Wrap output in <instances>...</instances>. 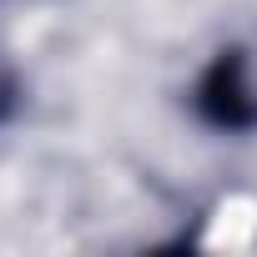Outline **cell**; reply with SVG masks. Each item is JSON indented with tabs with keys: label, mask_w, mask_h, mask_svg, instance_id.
Segmentation results:
<instances>
[{
	"label": "cell",
	"mask_w": 257,
	"mask_h": 257,
	"mask_svg": "<svg viewBox=\"0 0 257 257\" xmlns=\"http://www.w3.org/2000/svg\"><path fill=\"white\" fill-rule=\"evenodd\" d=\"M192 116L222 137L257 132V76H252L247 46H222L202 66V76L192 81Z\"/></svg>",
	"instance_id": "cell-1"
},
{
	"label": "cell",
	"mask_w": 257,
	"mask_h": 257,
	"mask_svg": "<svg viewBox=\"0 0 257 257\" xmlns=\"http://www.w3.org/2000/svg\"><path fill=\"white\" fill-rule=\"evenodd\" d=\"M21 101H26V86H21V76H16V66L0 56V126H6L16 111H21Z\"/></svg>",
	"instance_id": "cell-2"
}]
</instances>
